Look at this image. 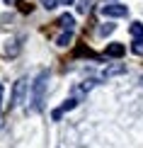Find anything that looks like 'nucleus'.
Masks as SVG:
<instances>
[{"label": "nucleus", "instance_id": "f257e3e1", "mask_svg": "<svg viewBox=\"0 0 143 148\" xmlns=\"http://www.w3.org/2000/svg\"><path fill=\"white\" fill-rule=\"evenodd\" d=\"M46 90H49V71H41L36 75L34 85H32V109L34 112H41L44 109V100H46Z\"/></svg>", "mask_w": 143, "mask_h": 148}, {"label": "nucleus", "instance_id": "f03ea898", "mask_svg": "<svg viewBox=\"0 0 143 148\" xmlns=\"http://www.w3.org/2000/svg\"><path fill=\"white\" fill-rule=\"evenodd\" d=\"M102 15L104 17H126L129 8L121 3H107V5H102Z\"/></svg>", "mask_w": 143, "mask_h": 148}, {"label": "nucleus", "instance_id": "7ed1b4c3", "mask_svg": "<svg viewBox=\"0 0 143 148\" xmlns=\"http://www.w3.org/2000/svg\"><path fill=\"white\" fill-rule=\"evenodd\" d=\"M24 92H27V80L24 78H20L15 83V88H12V107H17V104H22V100H24Z\"/></svg>", "mask_w": 143, "mask_h": 148}, {"label": "nucleus", "instance_id": "20e7f679", "mask_svg": "<svg viewBox=\"0 0 143 148\" xmlns=\"http://www.w3.org/2000/svg\"><path fill=\"white\" fill-rule=\"evenodd\" d=\"M75 104H78V100H75V97H70V100H66V102L61 104L58 109H53V114H51V116H53L56 121H58L61 116H63V112H68V109H73V107H75Z\"/></svg>", "mask_w": 143, "mask_h": 148}, {"label": "nucleus", "instance_id": "39448f33", "mask_svg": "<svg viewBox=\"0 0 143 148\" xmlns=\"http://www.w3.org/2000/svg\"><path fill=\"white\" fill-rule=\"evenodd\" d=\"M104 53H107V56H112V58H121L124 53H126V46L119 44V41H114V44L107 46V51H104Z\"/></svg>", "mask_w": 143, "mask_h": 148}, {"label": "nucleus", "instance_id": "423d86ee", "mask_svg": "<svg viewBox=\"0 0 143 148\" xmlns=\"http://www.w3.org/2000/svg\"><path fill=\"white\" fill-rule=\"evenodd\" d=\"M58 27L61 29H66V32H73V27H75V20H73V15H61L58 17Z\"/></svg>", "mask_w": 143, "mask_h": 148}, {"label": "nucleus", "instance_id": "0eeeda50", "mask_svg": "<svg viewBox=\"0 0 143 148\" xmlns=\"http://www.w3.org/2000/svg\"><path fill=\"white\" fill-rule=\"evenodd\" d=\"M124 71H126V66H124V63H112V66L104 68L102 75H104V78H112V75H119V73H124Z\"/></svg>", "mask_w": 143, "mask_h": 148}, {"label": "nucleus", "instance_id": "6e6552de", "mask_svg": "<svg viewBox=\"0 0 143 148\" xmlns=\"http://www.w3.org/2000/svg\"><path fill=\"white\" fill-rule=\"evenodd\" d=\"M129 32H131L133 39H143V22H133L131 27H129Z\"/></svg>", "mask_w": 143, "mask_h": 148}, {"label": "nucleus", "instance_id": "1a4fd4ad", "mask_svg": "<svg viewBox=\"0 0 143 148\" xmlns=\"http://www.w3.org/2000/svg\"><path fill=\"white\" fill-rule=\"evenodd\" d=\"M70 41H73V32H63L58 39H56V44H58V46H68Z\"/></svg>", "mask_w": 143, "mask_h": 148}, {"label": "nucleus", "instance_id": "9d476101", "mask_svg": "<svg viewBox=\"0 0 143 148\" xmlns=\"http://www.w3.org/2000/svg\"><path fill=\"white\" fill-rule=\"evenodd\" d=\"M131 51L136 56H143V39H133L131 41Z\"/></svg>", "mask_w": 143, "mask_h": 148}, {"label": "nucleus", "instance_id": "9b49d317", "mask_svg": "<svg viewBox=\"0 0 143 148\" xmlns=\"http://www.w3.org/2000/svg\"><path fill=\"white\" fill-rule=\"evenodd\" d=\"M90 5H92V0H78V12H80V15L90 12Z\"/></svg>", "mask_w": 143, "mask_h": 148}, {"label": "nucleus", "instance_id": "f8f14e48", "mask_svg": "<svg viewBox=\"0 0 143 148\" xmlns=\"http://www.w3.org/2000/svg\"><path fill=\"white\" fill-rule=\"evenodd\" d=\"M112 32H114V24H112V22H104L102 27H99V34H102V36H107V34H112Z\"/></svg>", "mask_w": 143, "mask_h": 148}, {"label": "nucleus", "instance_id": "ddd939ff", "mask_svg": "<svg viewBox=\"0 0 143 148\" xmlns=\"http://www.w3.org/2000/svg\"><path fill=\"white\" fill-rule=\"evenodd\" d=\"M41 5H44L46 10H53L56 5H58V0H41Z\"/></svg>", "mask_w": 143, "mask_h": 148}, {"label": "nucleus", "instance_id": "4468645a", "mask_svg": "<svg viewBox=\"0 0 143 148\" xmlns=\"http://www.w3.org/2000/svg\"><path fill=\"white\" fill-rule=\"evenodd\" d=\"M95 85H97V80H85L83 83V92H88L90 88H95Z\"/></svg>", "mask_w": 143, "mask_h": 148}, {"label": "nucleus", "instance_id": "2eb2a0df", "mask_svg": "<svg viewBox=\"0 0 143 148\" xmlns=\"http://www.w3.org/2000/svg\"><path fill=\"white\" fill-rule=\"evenodd\" d=\"M3 92H5V88H3V83H0V107H3Z\"/></svg>", "mask_w": 143, "mask_h": 148}, {"label": "nucleus", "instance_id": "dca6fc26", "mask_svg": "<svg viewBox=\"0 0 143 148\" xmlns=\"http://www.w3.org/2000/svg\"><path fill=\"white\" fill-rule=\"evenodd\" d=\"M75 0H61V5H73Z\"/></svg>", "mask_w": 143, "mask_h": 148}, {"label": "nucleus", "instance_id": "f3484780", "mask_svg": "<svg viewBox=\"0 0 143 148\" xmlns=\"http://www.w3.org/2000/svg\"><path fill=\"white\" fill-rule=\"evenodd\" d=\"M5 3H8V5H15V3H17V0H5Z\"/></svg>", "mask_w": 143, "mask_h": 148}, {"label": "nucleus", "instance_id": "a211bd4d", "mask_svg": "<svg viewBox=\"0 0 143 148\" xmlns=\"http://www.w3.org/2000/svg\"><path fill=\"white\" fill-rule=\"evenodd\" d=\"M0 126H3V116H0Z\"/></svg>", "mask_w": 143, "mask_h": 148}, {"label": "nucleus", "instance_id": "6ab92c4d", "mask_svg": "<svg viewBox=\"0 0 143 148\" xmlns=\"http://www.w3.org/2000/svg\"><path fill=\"white\" fill-rule=\"evenodd\" d=\"M141 85H143V78H141Z\"/></svg>", "mask_w": 143, "mask_h": 148}]
</instances>
